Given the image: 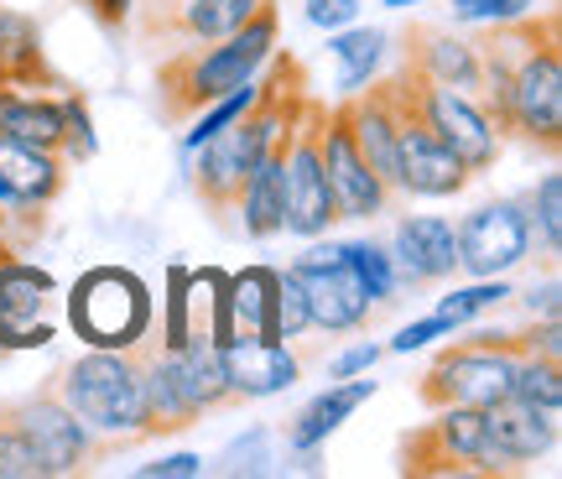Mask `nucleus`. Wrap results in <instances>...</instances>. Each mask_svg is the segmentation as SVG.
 I'll return each instance as SVG.
<instances>
[{
	"instance_id": "nucleus-13",
	"label": "nucleus",
	"mask_w": 562,
	"mask_h": 479,
	"mask_svg": "<svg viewBox=\"0 0 562 479\" xmlns=\"http://www.w3.org/2000/svg\"><path fill=\"white\" fill-rule=\"evenodd\" d=\"M53 302H58V277L47 266H37V260L11 256L0 266V344L11 355L53 344L58 339Z\"/></svg>"
},
{
	"instance_id": "nucleus-41",
	"label": "nucleus",
	"mask_w": 562,
	"mask_h": 479,
	"mask_svg": "<svg viewBox=\"0 0 562 479\" xmlns=\"http://www.w3.org/2000/svg\"><path fill=\"white\" fill-rule=\"evenodd\" d=\"M385 355V344H349L344 355H334L328 359V380H349V376H370L375 370V359Z\"/></svg>"
},
{
	"instance_id": "nucleus-48",
	"label": "nucleus",
	"mask_w": 562,
	"mask_h": 479,
	"mask_svg": "<svg viewBox=\"0 0 562 479\" xmlns=\"http://www.w3.org/2000/svg\"><path fill=\"white\" fill-rule=\"evenodd\" d=\"M0 11H5V0H0Z\"/></svg>"
},
{
	"instance_id": "nucleus-26",
	"label": "nucleus",
	"mask_w": 562,
	"mask_h": 479,
	"mask_svg": "<svg viewBox=\"0 0 562 479\" xmlns=\"http://www.w3.org/2000/svg\"><path fill=\"white\" fill-rule=\"evenodd\" d=\"M146 412H151V438H167V433H182V427L203 422L193 397H188L178 349H161V339L146 355Z\"/></svg>"
},
{
	"instance_id": "nucleus-6",
	"label": "nucleus",
	"mask_w": 562,
	"mask_h": 479,
	"mask_svg": "<svg viewBox=\"0 0 562 479\" xmlns=\"http://www.w3.org/2000/svg\"><path fill=\"white\" fill-rule=\"evenodd\" d=\"M157 302L131 266H89L68 287V323L89 349H131L151 334Z\"/></svg>"
},
{
	"instance_id": "nucleus-5",
	"label": "nucleus",
	"mask_w": 562,
	"mask_h": 479,
	"mask_svg": "<svg viewBox=\"0 0 562 479\" xmlns=\"http://www.w3.org/2000/svg\"><path fill=\"white\" fill-rule=\"evenodd\" d=\"M531 355V328H474L459 344H448L427 376L417 397L422 406H490L510 397L516 359Z\"/></svg>"
},
{
	"instance_id": "nucleus-19",
	"label": "nucleus",
	"mask_w": 562,
	"mask_h": 479,
	"mask_svg": "<svg viewBox=\"0 0 562 479\" xmlns=\"http://www.w3.org/2000/svg\"><path fill=\"white\" fill-rule=\"evenodd\" d=\"M484 433H490V448L501 454V464L516 475L558 448V412L531 406L521 397H501L484 406Z\"/></svg>"
},
{
	"instance_id": "nucleus-45",
	"label": "nucleus",
	"mask_w": 562,
	"mask_h": 479,
	"mask_svg": "<svg viewBox=\"0 0 562 479\" xmlns=\"http://www.w3.org/2000/svg\"><path fill=\"white\" fill-rule=\"evenodd\" d=\"M412 5H422V0H385V11H412Z\"/></svg>"
},
{
	"instance_id": "nucleus-12",
	"label": "nucleus",
	"mask_w": 562,
	"mask_h": 479,
	"mask_svg": "<svg viewBox=\"0 0 562 479\" xmlns=\"http://www.w3.org/2000/svg\"><path fill=\"white\" fill-rule=\"evenodd\" d=\"M453 245H459V271H469V277H505V271H516L537 250L526 199L516 193V199L480 203L474 214H463L453 224Z\"/></svg>"
},
{
	"instance_id": "nucleus-11",
	"label": "nucleus",
	"mask_w": 562,
	"mask_h": 479,
	"mask_svg": "<svg viewBox=\"0 0 562 479\" xmlns=\"http://www.w3.org/2000/svg\"><path fill=\"white\" fill-rule=\"evenodd\" d=\"M292 271H297L302 292H307V323H313L318 334L339 339V334H360L364 323H370L375 302H370V292L355 281V271L344 266L339 239H328V245H323V235L307 239V250L292 260Z\"/></svg>"
},
{
	"instance_id": "nucleus-30",
	"label": "nucleus",
	"mask_w": 562,
	"mask_h": 479,
	"mask_svg": "<svg viewBox=\"0 0 562 479\" xmlns=\"http://www.w3.org/2000/svg\"><path fill=\"white\" fill-rule=\"evenodd\" d=\"M339 256H344V266L355 271V281L370 292V302H396L402 287H396L391 250H385L381 239H339Z\"/></svg>"
},
{
	"instance_id": "nucleus-34",
	"label": "nucleus",
	"mask_w": 562,
	"mask_h": 479,
	"mask_svg": "<svg viewBox=\"0 0 562 479\" xmlns=\"http://www.w3.org/2000/svg\"><path fill=\"white\" fill-rule=\"evenodd\" d=\"M505 298H516V287H510L505 277H474V287H453L448 298H438L432 313H442V319H453L463 328L469 319H480V313H490V308H501Z\"/></svg>"
},
{
	"instance_id": "nucleus-14",
	"label": "nucleus",
	"mask_w": 562,
	"mask_h": 479,
	"mask_svg": "<svg viewBox=\"0 0 562 479\" xmlns=\"http://www.w3.org/2000/svg\"><path fill=\"white\" fill-rule=\"evenodd\" d=\"M323 172H328V188H334L339 220H381V214L396 209V199L385 193V182L370 172V161L360 157V146L349 136L344 100L328 104V120H323Z\"/></svg>"
},
{
	"instance_id": "nucleus-9",
	"label": "nucleus",
	"mask_w": 562,
	"mask_h": 479,
	"mask_svg": "<svg viewBox=\"0 0 562 479\" xmlns=\"http://www.w3.org/2000/svg\"><path fill=\"white\" fill-rule=\"evenodd\" d=\"M323 120H328V104L307 89L297 125H292V141H286V214H281V235L318 239L328 235V224H339L334 188H328V172H323Z\"/></svg>"
},
{
	"instance_id": "nucleus-23",
	"label": "nucleus",
	"mask_w": 562,
	"mask_h": 479,
	"mask_svg": "<svg viewBox=\"0 0 562 479\" xmlns=\"http://www.w3.org/2000/svg\"><path fill=\"white\" fill-rule=\"evenodd\" d=\"M0 83L63 89V74L47 63V47H42V21L16 11V5L0 11Z\"/></svg>"
},
{
	"instance_id": "nucleus-8",
	"label": "nucleus",
	"mask_w": 562,
	"mask_h": 479,
	"mask_svg": "<svg viewBox=\"0 0 562 479\" xmlns=\"http://www.w3.org/2000/svg\"><path fill=\"white\" fill-rule=\"evenodd\" d=\"M391 83H396V94L412 104V115L469 167V178L495 172V161H501V152H505V136L490 125V115L480 110L474 94H459V89H448V83H432L427 74H417L412 63H402V68L391 74Z\"/></svg>"
},
{
	"instance_id": "nucleus-42",
	"label": "nucleus",
	"mask_w": 562,
	"mask_h": 479,
	"mask_svg": "<svg viewBox=\"0 0 562 479\" xmlns=\"http://www.w3.org/2000/svg\"><path fill=\"white\" fill-rule=\"evenodd\" d=\"M140 479H199L203 475V454H167L157 464H140Z\"/></svg>"
},
{
	"instance_id": "nucleus-39",
	"label": "nucleus",
	"mask_w": 562,
	"mask_h": 479,
	"mask_svg": "<svg viewBox=\"0 0 562 479\" xmlns=\"http://www.w3.org/2000/svg\"><path fill=\"white\" fill-rule=\"evenodd\" d=\"M459 334V323L453 319H442V313H427V319H417V323H406L396 339L385 344L391 355H412V349H427L432 339H453Z\"/></svg>"
},
{
	"instance_id": "nucleus-10",
	"label": "nucleus",
	"mask_w": 562,
	"mask_h": 479,
	"mask_svg": "<svg viewBox=\"0 0 562 479\" xmlns=\"http://www.w3.org/2000/svg\"><path fill=\"white\" fill-rule=\"evenodd\" d=\"M11 406H16V422H21V433H26V443L37 448L42 479L89 475L94 464L125 454V443L100 438L94 427H83V422L63 406V397L53 386H37L32 397H16Z\"/></svg>"
},
{
	"instance_id": "nucleus-4",
	"label": "nucleus",
	"mask_w": 562,
	"mask_h": 479,
	"mask_svg": "<svg viewBox=\"0 0 562 479\" xmlns=\"http://www.w3.org/2000/svg\"><path fill=\"white\" fill-rule=\"evenodd\" d=\"M151 334L136 339L131 349H89V355L68 359L47 386L63 397V406L94 427L100 438H115L125 448L151 443V412H146V355H151Z\"/></svg>"
},
{
	"instance_id": "nucleus-21",
	"label": "nucleus",
	"mask_w": 562,
	"mask_h": 479,
	"mask_svg": "<svg viewBox=\"0 0 562 479\" xmlns=\"http://www.w3.org/2000/svg\"><path fill=\"white\" fill-rule=\"evenodd\" d=\"M381 386L375 380H360V376H349V380H328V391H318V397L302 406L297 417L281 427V438H286V454H318L323 443L339 433L344 422L360 412L364 401L375 397Z\"/></svg>"
},
{
	"instance_id": "nucleus-1",
	"label": "nucleus",
	"mask_w": 562,
	"mask_h": 479,
	"mask_svg": "<svg viewBox=\"0 0 562 479\" xmlns=\"http://www.w3.org/2000/svg\"><path fill=\"white\" fill-rule=\"evenodd\" d=\"M480 42V110L501 136L542 157L562 152V11L537 5L516 21L484 26Z\"/></svg>"
},
{
	"instance_id": "nucleus-44",
	"label": "nucleus",
	"mask_w": 562,
	"mask_h": 479,
	"mask_svg": "<svg viewBox=\"0 0 562 479\" xmlns=\"http://www.w3.org/2000/svg\"><path fill=\"white\" fill-rule=\"evenodd\" d=\"M79 5L100 21L104 32H121L125 21H131V11H136V0H79Z\"/></svg>"
},
{
	"instance_id": "nucleus-47",
	"label": "nucleus",
	"mask_w": 562,
	"mask_h": 479,
	"mask_svg": "<svg viewBox=\"0 0 562 479\" xmlns=\"http://www.w3.org/2000/svg\"><path fill=\"white\" fill-rule=\"evenodd\" d=\"M5 359H11V349H5V344H0V365H5Z\"/></svg>"
},
{
	"instance_id": "nucleus-7",
	"label": "nucleus",
	"mask_w": 562,
	"mask_h": 479,
	"mask_svg": "<svg viewBox=\"0 0 562 479\" xmlns=\"http://www.w3.org/2000/svg\"><path fill=\"white\" fill-rule=\"evenodd\" d=\"M406 479H495L510 475L484 433V406H432V417L417 422L402 438Z\"/></svg>"
},
{
	"instance_id": "nucleus-37",
	"label": "nucleus",
	"mask_w": 562,
	"mask_h": 479,
	"mask_svg": "<svg viewBox=\"0 0 562 479\" xmlns=\"http://www.w3.org/2000/svg\"><path fill=\"white\" fill-rule=\"evenodd\" d=\"M277 323H281V344L313 334V323H307V292H302V281L292 266L281 271V287H277Z\"/></svg>"
},
{
	"instance_id": "nucleus-40",
	"label": "nucleus",
	"mask_w": 562,
	"mask_h": 479,
	"mask_svg": "<svg viewBox=\"0 0 562 479\" xmlns=\"http://www.w3.org/2000/svg\"><path fill=\"white\" fill-rule=\"evenodd\" d=\"M307 26L318 32H339V26H355L360 21V0H307Z\"/></svg>"
},
{
	"instance_id": "nucleus-32",
	"label": "nucleus",
	"mask_w": 562,
	"mask_h": 479,
	"mask_svg": "<svg viewBox=\"0 0 562 479\" xmlns=\"http://www.w3.org/2000/svg\"><path fill=\"white\" fill-rule=\"evenodd\" d=\"M58 104H63V141H58V157L68 161V167H83V161H94V152H100V136H94L89 94H83V89H58Z\"/></svg>"
},
{
	"instance_id": "nucleus-46",
	"label": "nucleus",
	"mask_w": 562,
	"mask_h": 479,
	"mask_svg": "<svg viewBox=\"0 0 562 479\" xmlns=\"http://www.w3.org/2000/svg\"><path fill=\"white\" fill-rule=\"evenodd\" d=\"M0 235L11 239V214H5V203H0Z\"/></svg>"
},
{
	"instance_id": "nucleus-25",
	"label": "nucleus",
	"mask_w": 562,
	"mask_h": 479,
	"mask_svg": "<svg viewBox=\"0 0 562 479\" xmlns=\"http://www.w3.org/2000/svg\"><path fill=\"white\" fill-rule=\"evenodd\" d=\"M63 89H68V83H63ZM0 141H21V146H37V152H58V141H63L58 94L0 83Z\"/></svg>"
},
{
	"instance_id": "nucleus-35",
	"label": "nucleus",
	"mask_w": 562,
	"mask_h": 479,
	"mask_svg": "<svg viewBox=\"0 0 562 479\" xmlns=\"http://www.w3.org/2000/svg\"><path fill=\"white\" fill-rule=\"evenodd\" d=\"M0 479H42L37 448L26 443L11 401H0Z\"/></svg>"
},
{
	"instance_id": "nucleus-29",
	"label": "nucleus",
	"mask_w": 562,
	"mask_h": 479,
	"mask_svg": "<svg viewBox=\"0 0 562 479\" xmlns=\"http://www.w3.org/2000/svg\"><path fill=\"white\" fill-rule=\"evenodd\" d=\"M385 47H391V32H381V26H339V32H328V53L339 58V94H355V89H364V83L381 74L385 63Z\"/></svg>"
},
{
	"instance_id": "nucleus-18",
	"label": "nucleus",
	"mask_w": 562,
	"mask_h": 479,
	"mask_svg": "<svg viewBox=\"0 0 562 479\" xmlns=\"http://www.w3.org/2000/svg\"><path fill=\"white\" fill-rule=\"evenodd\" d=\"M402 63L432 83H448L459 94H480L484 68H480V42L453 32V26H432V21H412L402 32Z\"/></svg>"
},
{
	"instance_id": "nucleus-28",
	"label": "nucleus",
	"mask_w": 562,
	"mask_h": 479,
	"mask_svg": "<svg viewBox=\"0 0 562 479\" xmlns=\"http://www.w3.org/2000/svg\"><path fill=\"white\" fill-rule=\"evenodd\" d=\"M178 365H182V380H188V397L199 406V417H214V412H229L235 406V391L224 380V359H220V344L209 334H193V339L178 349Z\"/></svg>"
},
{
	"instance_id": "nucleus-22",
	"label": "nucleus",
	"mask_w": 562,
	"mask_h": 479,
	"mask_svg": "<svg viewBox=\"0 0 562 479\" xmlns=\"http://www.w3.org/2000/svg\"><path fill=\"white\" fill-rule=\"evenodd\" d=\"M297 125V120H292ZM286 141L292 131H281L271 146H266V157L250 167V178H245V193H240V214L245 220V235L250 239H277L281 235V214H286Z\"/></svg>"
},
{
	"instance_id": "nucleus-36",
	"label": "nucleus",
	"mask_w": 562,
	"mask_h": 479,
	"mask_svg": "<svg viewBox=\"0 0 562 479\" xmlns=\"http://www.w3.org/2000/svg\"><path fill=\"white\" fill-rule=\"evenodd\" d=\"M193 339L188 328V266L167 271V319H161V349H182Z\"/></svg>"
},
{
	"instance_id": "nucleus-17",
	"label": "nucleus",
	"mask_w": 562,
	"mask_h": 479,
	"mask_svg": "<svg viewBox=\"0 0 562 479\" xmlns=\"http://www.w3.org/2000/svg\"><path fill=\"white\" fill-rule=\"evenodd\" d=\"M391 271L402 292H427L438 281L459 277V245H453V220L442 214H406L391 230Z\"/></svg>"
},
{
	"instance_id": "nucleus-33",
	"label": "nucleus",
	"mask_w": 562,
	"mask_h": 479,
	"mask_svg": "<svg viewBox=\"0 0 562 479\" xmlns=\"http://www.w3.org/2000/svg\"><path fill=\"white\" fill-rule=\"evenodd\" d=\"M510 397L562 412V359L552 355H521L516 359V380H510Z\"/></svg>"
},
{
	"instance_id": "nucleus-15",
	"label": "nucleus",
	"mask_w": 562,
	"mask_h": 479,
	"mask_svg": "<svg viewBox=\"0 0 562 479\" xmlns=\"http://www.w3.org/2000/svg\"><path fill=\"white\" fill-rule=\"evenodd\" d=\"M391 94H396V83H391ZM396 172H402V199H459L463 188H469V167H463L448 146H442L417 115H412V104L396 94Z\"/></svg>"
},
{
	"instance_id": "nucleus-43",
	"label": "nucleus",
	"mask_w": 562,
	"mask_h": 479,
	"mask_svg": "<svg viewBox=\"0 0 562 479\" xmlns=\"http://www.w3.org/2000/svg\"><path fill=\"white\" fill-rule=\"evenodd\" d=\"M521 302L531 308V319H558V313H562V302H558V266H547V281H542V287L531 281V287L521 292Z\"/></svg>"
},
{
	"instance_id": "nucleus-2",
	"label": "nucleus",
	"mask_w": 562,
	"mask_h": 479,
	"mask_svg": "<svg viewBox=\"0 0 562 479\" xmlns=\"http://www.w3.org/2000/svg\"><path fill=\"white\" fill-rule=\"evenodd\" d=\"M302 100H307V68H302V58L271 53L266 68L256 74V100H250V110L235 115L224 131H214L199 152H188V157H193V193H199V203L209 214L224 220V214L240 209L250 167L266 157V146H271L281 131H292Z\"/></svg>"
},
{
	"instance_id": "nucleus-27",
	"label": "nucleus",
	"mask_w": 562,
	"mask_h": 479,
	"mask_svg": "<svg viewBox=\"0 0 562 479\" xmlns=\"http://www.w3.org/2000/svg\"><path fill=\"white\" fill-rule=\"evenodd\" d=\"M0 178L11 182V193L32 209H53L68 188V161L58 152H37L21 141H0Z\"/></svg>"
},
{
	"instance_id": "nucleus-24",
	"label": "nucleus",
	"mask_w": 562,
	"mask_h": 479,
	"mask_svg": "<svg viewBox=\"0 0 562 479\" xmlns=\"http://www.w3.org/2000/svg\"><path fill=\"white\" fill-rule=\"evenodd\" d=\"M277 287H281L277 266H245V271H235V277H229V334H235V339L281 344ZM235 339H229V344H235Z\"/></svg>"
},
{
	"instance_id": "nucleus-31",
	"label": "nucleus",
	"mask_w": 562,
	"mask_h": 479,
	"mask_svg": "<svg viewBox=\"0 0 562 479\" xmlns=\"http://www.w3.org/2000/svg\"><path fill=\"white\" fill-rule=\"evenodd\" d=\"M526 214H531V235H537V250L547 256V266H558L562 256V172H542V182L521 193Z\"/></svg>"
},
{
	"instance_id": "nucleus-20",
	"label": "nucleus",
	"mask_w": 562,
	"mask_h": 479,
	"mask_svg": "<svg viewBox=\"0 0 562 479\" xmlns=\"http://www.w3.org/2000/svg\"><path fill=\"white\" fill-rule=\"evenodd\" d=\"M220 359H224V380H229V391H235V406L281 397V391L297 386V376H302V355H292L286 344L235 339V344H220Z\"/></svg>"
},
{
	"instance_id": "nucleus-3",
	"label": "nucleus",
	"mask_w": 562,
	"mask_h": 479,
	"mask_svg": "<svg viewBox=\"0 0 562 479\" xmlns=\"http://www.w3.org/2000/svg\"><path fill=\"white\" fill-rule=\"evenodd\" d=\"M281 11L277 0H261L245 26H235L220 42H182L157 63V100L167 125H188L209 100H220L229 89L250 83L277 53Z\"/></svg>"
},
{
	"instance_id": "nucleus-38",
	"label": "nucleus",
	"mask_w": 562,
	"mask_h": 479,
	"mask_svg": "<svg viewBox=\"0 0 562 479\" xmlns=\"http://www.w3.org/2000/svg\"><path fill=\"white\" fill-rule=\"evenodd\" d=\"M542 0H453V21L459 26H501L526 11H537Z\"/></svg>"
},
{
	"instance_id": "nucleus-16",
	"label": "nucleus",
	"mask_w": 562,
	"mask_h": 479,
	"mask_svg": "<svg viewBox=\"0 0 562 479\" xmlns=\"http://www.w3.org/2000/svg\"><path fill=\"white\" fill-rule=\"evenodd\" d=\"M261 0H136V37L182 47V42H220L250 21Z\"/></svg>"
}]
</instances>
